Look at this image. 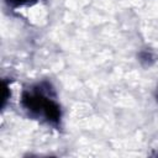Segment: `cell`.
I'll return each instance as SVG.
<instances>
[{"label": "cell", "instance_id": "cell-1", "mask_svg": "<svg viewBox=\"0 0 158 158\" xmlns=\"http://www.w3.org/2000/svg\"><path fill=\"white\" fill-rule=\"evenodd\" d=\"M48 83H41L25 90L21 95V106L31 116L43 117L48 123L57 125L60 120V107L52 98Z\"/></svg>", "mask_w": 158, "mask_h": 158}, {"label": "cell", "instance_id": "cell-2", "mask_svg": "<svg viewBox=\"0 0 158 158\" xmlns=\"http://www.w3.org/2000/svg\"><path fill=\"white\" fill-rule=\"evenodd\" d=\"M10 6L17 7V6H22V5H28V4H33L37 0H5Z\"/></svg>", "mask_w": 158, "mask_h": 158}, {"label": "cell", "instance_id": "cell-3", "mask_svg": "<svg viewBox=\"0 0 158 158\" xmlns=\"http://www.w3.org/2000/svg\"><path fill=\"white\" fill-rule=\"evenodd\" d=\"M7 90H9V86H7V84L4 81V83H2V99H1V106H2V107L5 106L6 100L9 99V93H7Z\"/></svg>", "mask_w": 158, "mask_h": 158}]
</instances>
